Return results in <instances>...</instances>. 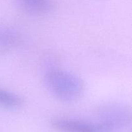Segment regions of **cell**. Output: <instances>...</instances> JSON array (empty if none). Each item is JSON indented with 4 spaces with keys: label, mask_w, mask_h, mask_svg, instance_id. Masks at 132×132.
Segmentation results:
<instances>
[{
    "label": "cell",
    "mask_w": 132,
    "mask_h": 132,
    "mask_svg": "<svg viewBox=\"0 0 132 132\" xmlns=\"http://www.w3.org/2000/svg\"><path fill=\"white\" fill-rule=\"evenodd\" d=\"M19 6L28 14L43 15L48 13L54 7V0H16Z\"/></svg>",
    "instance_id": "cell-4"
},
{
    "label": "cell",
    "mask_w": 132,
    "mask_h": 132,
    "mask_svg": "<svg viewBox=\"0 0 132 132\" xmlns=\"http://www.w3.org/2000/svg\"><path fill=\"white\" fill-rule=\"evenodd\" d=\"M23 98L15 93L0 88V106L7 108L15 109L21 107Z\"/></svg>",
    "instance_id": "cell-6"
},
{
    "label": "cell",
    "mask_w": 132,
    "mask_h": 132,
    "mask_svg": "<svg viewBox=\"0 0 132 132\" xmlns=\"http://www.w3.org/2000/svg\"><path fill=\"white\" fill-rule=\"evenodd\" d=\"M19 41L18 36L12 31L0 27V54L15 46Z\"/></svg>",
    "instance_id": "cell-5"
},
{
    "label": "cell",
    "mask_w": 132,
    "mask_h": 132,
    "mask_svg": "<svg viewBox=\"0 0 132 132\" xmlns=\"http://www.w3.org/2000/svg\"><path fill=\"white\" fill-rule=\"evenodd\" d=\"M46 87L55 98L63 102L79 99L85 91V84L77 75L61 69H52L44 77Z\"/></svg>",
    "instance_id": "cell-1"
},
{
    "label": "cell",
    "mask_w": 132,
    "mask_h": 132,
    "mask_svg": "<svg viewBox=\"0 0 132 132\" xmlns=\"http://www.w3.org/2000/svg\"><path fill=\"white\" fill-rule=\"evenodd\" d=\"M98 110L99 121L105 124L112 132L126 126L131 122V108L124 104L107 103Z\"/></svg>",
    "instance_id": "cell-2"
},
{
    "label": "cell",
    "mask_w": 132,
    "mask_h": 132,
    "mask_svg": "<svg viewBox=\"0 0 132 132\" xmlns=\"http://www.w3.org/2000/svg\"><path fill=\"white\" fill-rule=\"evenodd\" d=\"M54 129L61 132H112L104 124L77 119L57 118L51 121Z\"/></svg>",
    "instance_id": "cell-3"
}]
</instances>
